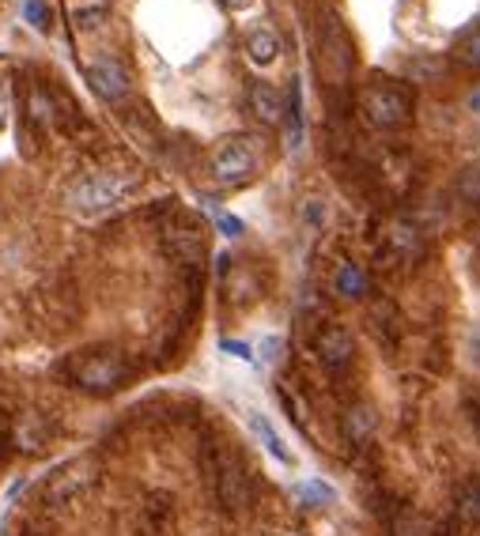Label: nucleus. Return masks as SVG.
Here are the masks:
<instances>
[{"mask_svg": "<svg viewBox=\"0 0 480 536\" xmlns=\"http://www.w3.org/2000/svg\"><path fill=\"white\" fill-rule=\"evenodd\" d=\"M360 110H363V118L378 125V128H397L409 121L413 114V99H409V91H404L401 83H367L360 91Z\"/></svg>", "mask_w": 480, "mask_h": 536, "instance_id": "f03ea898", "label": "nucleus"}, {"mask_svg": "<svg viewBox=\"0 0 480 536\" xmlns=\"http://www.w3.org/2000/svg\"><path fill=\"white\" fill-rule=\"evenodd\" d=\"M394 536H431V529H428V522H423L420 514L401 510V514L394 517Z\"/></svg>", "mask_w": 480, "mask_h": 536, "instance_id": "f3484780", "label": "nucleus"}, {"mask_svg": "<svg viewBox=\"0 0 480 536\" xmlns=\"http://www.w3.org/2000/svg\"><path fill=\"white\" fill-rule=\"evenodd\" d=\"M250 114L262 121V125H280L284 121V99H280V91L269 87V83H250Z\"/></svg>", "mask_w": 480, "mask_h": 536, "instance_id": "1a4fd4ad", "label": "nucleus"}, {"mask_svg": "<svg viewBox=\"0 0 480 536\" xmlns=\"http://www.w3.org/2000/svg\"><path fill=\"white\" fill-rule=\"evenodd\" d=\"M91 484V472H87V465H68V469H61L58 476H53V484H49V498H72L76 491H84Z\"/></svg>", "mask_w": 480, "mask_h": 536, "instance_id": "9b49d317", "label": "nucleus"}, {"mask_svg": "<svg viewBox=\"0 0 480 536\" xmlns=\"http://www.w3.org/2000/svg\"><path fill=\"white\" fill-rule=\"evenodd\" d=\"M344 435H348V442L352 446H360V442H367L375 435V412L371 409H348V416H344Z\"/></svg>", "mask_w": 480, "mask_h": 536, "instance_id": "2eb2a0df", "label": "nucleus"}, {"mask_svg": "<svg viewBox=\"0 0 480 536\" xmlns=\"http://www.w3.org/2000/svg\"><path fill=\"white\" fill-rule=\"evenodd\" d=\"M87 80H91V87H95V95H102L106 102H121L125 95H129V76H125V68L118 65V61H110V57H102V61H95L87 68Z\"/></svg>", "mask_w": 480, "mask_h": 536, "instance_id": "0eeeda50", "label": "nucleus"}, {"mask_svg": "<svg viewBox=\"0 0 480 536\" xmlns=\"http://www.w3.org/2000/svg\"><path fill=\"white\" fill-rule=\"evenodd\" d=\"M253 166H257V147L246 136L224 140L212 152V178L219 186H243V181L253 178Z\"/></svg>", "mask_w": 480, "mask_h": 536, "instance_id": "20e7f679", "label": "nucleus"}, {"mask_svg": "<svg viewBox=\"0 0 480 536\" xmlns=\"http://www.w3.org/2000/svg\"><path fill=\"white\" fill-rule=\"evenodd\" d=\"M280 351H284V340H280V337H265V340H262V359H265V363H280Z\"/></svg>", "mask_w": 480, "mask_h": 536, "instance_id": "5701e85b", "label": "nucleus"}, {"mask_svg": "<svg viewBox=\"0 0 480 536\" xmlns=\"http://www.w3.org/2000/svg\"><path fill=\"white\" fill-rule=\"evenodd\" d=\"M224 351H235L238 359H253V356H250V347H246V344H238V340H224Z\"/></svg>", "mask_w": 480, "mask_h": 536, "instance_id": "b1692460", "label": "nucleus"}, {"mask_svg": "<svg viewBox=\"0 0 480 536\" xmlns=\"http://www.w3.org/2000/svg\"><path fill=\"white\" fill-rule=\"evenodd\" d=\"M386 242H390V250L401 257V261H413V257H420V231H416L413 224H404V219L390 224V234H386Z\"/></svg>", "mask_w": 480, "mask_h": 536, "instance_id": "f8f14e48", "label": "nucleus"}, {"mask_svg": "<svg viewBox=\"0 0 480 536\" xmlns=\"http://www.w3.org/2000/svg\"><path fill=\"white\" fill-rule=\"evenodd\" d=\"M333 287H337V294H344V299H360V294H367V272L360 265H341Z\"/></svg>", "mask_w": 480, "mask_h": 536, "instance_id": "dca6fc26", "label": "nucleus"}, {"mask_svg": "<svg viewBox=\"0 0 480 536\" xmlns=\"http://www.w3.org/2000/svg\"><path fill=\"white\" fill-rule=\"evenodd\" d=\"M133 189V181L121 178V174H110V171H99V174H84L76 186L68 189V208L76 215H102L118 205V200Z\"/></svg>", "mask_w": 480, "mask_h": 536, "instance_id": "f257e3e1", "label": "nucleus"}, {"mask_svg": "<svg viewBox=\"0 0 480 536\" xmlns=\"http://www.w3.org/2000/svg\"><path fill=\"white\" fill-rule=\"evenodd\" d=\"M458 522L461 525H480V476L466 479L458 491Z\"/></svg>", "mask_w": 480, "mask_h": 536, "instance_id": "4468645a", "label": "nucleus"}, {"mask_svg": "<svg viewBox=\"0 0 480 536\" xmlns=\"http://www.w3.org/2000/svg\"><path fill=\"white\" fill-rule=\"evenodd\" d=\"M68 374L87 393H110L125 378V359L118 351H87V356H80L72 363Z\"/></svg>", "mask_w": 480, "mask_h": 536, "instance_id": "7ed1b4c3", "label": "nucleus"}, {"mask_svg": "<svg viewBox=\"0 0 480 536\" xmlns=\"http://www.w3.org/2000/svg\"><path fill=\"white\" fill-rule=\"evenodd\" d=\"M288 536H291V532H288Z\"/></svg>", "mask_w": 480, "mask_h": 536, "instance_id": "c85d7f7f", "label": "nucleus"}, {"mask_svg": "<svg viewBox=\"0 0 480 536\" xmlns=\"http://www.w3.org/2000/svg\"><path fill=\"white\" fill-rule=\"evenodd\" d=\"M209 212L216 215V224H219V231H224V234H231V238H238V234L246 231V227H243V219H235V215H227V212H219V208L212 205V200H209Z\"/></svg>", "mask_w": 480, "mask_h": 536, "instance_id": "aec40b11", "label": "nucleus"}, {"mask_svg": "<svg viewBox=\"0 0 480 536\" xmlns=\"http://www.w3.org/2000/svg\"><path fill=\"white\" fill-rule=\"evenodd\" d=\"M23 15L27 20L39 27V31H46L49 27V12H46V0H23Z\"/></svg>", "mask_w": 480, "mask_h": 536, "instance_id": "6ab92c4d", "label": "nucleus"}, {"mask_svg": "<svg viewBox=\"0 0 480 536\" xmlns=\"http://www.w3.org/2000/svg\"><path fill=\"white\" fill-rule=\"evenodd\" d=\"M4 114H8V95H4V87H0V121H4Z\"/></svg>", "mask_w": 480, "mask_h": 536, "instance_id": "a878e982", "label": "nucleus"}, {"mask_svg": "<svg viewBox=\"0 0 480 536\" xmlns=\"http://www.w3.org/2000/svg\"><path fill=\"white\" fill-rule=\"evenodd\" d=\"M314 347H318V359L329 366V371H344L356 356V337L344 325H325L318 332V340H314Z\"/></svg>", "mask_w": 480, "mask_h": 536, "instance_id": "423d86ee", "label": "nucleus"}, {"mask_svg": "<svg viewBox=\"0 0 480 536\" xmlns=\"http://www.w3.org/2000/svg\"><path fill=\"white\" fill-rule=\"evenodd\" d=\"M219 4H224L227 12H250V8H253V0H219Z\"/></svg>", "mask_w": 480, "mask_h": 536, "instance_id": "393cba45", "label": "nucleus"}, {"mask_svg": "<svg viewBox=\"0 0 480 536\" xmlns=\"http://www.w3.org/2000/svg\"><path fill=\"white\" fill-rule=\"evenodd\" d=\"M476 423H480V412H476Z\"/></svg>", "mask_w": 480, "mask_h": 536, "instance_id": "cd10ccee", "label": "nucleus"}, {"mask_svg": "<svg viewBox=\"0 0 480 536\" xmlns=\"http://www.w3.org/2000/svg\"><path fill=\"white\" fill-rule=\"evenodd\" d=\"M469 106H473V110H480V95H473V99H469Z\"/></svg>", "mask_w": 480, "mask_h": 536, "instance_id": "bb28decb", "label": "nucleus"}, {"mask_svg": "<svg viewBox=\"0 0 480 536\" xmlns=\"http://www.w3.org/2000/svg\"><path fill=\"white\" fill-rule=\"evenodd\" d=\"M322 61L337 72V76H344L348 68H352L356 61V53H352V42L344 39V27L337 20H329L325 23V34H322Z\"/></svg>", "mask_w": 480, "mask_h": 536, "instance_id": "6e6552de", "label": "nucleus"}, {"mask_svg": "<svg viewBox=\"0 0 480 536\" xmlns=\"http://www.w3.org/2000/svg\"><path fill=\"white\" fill-rule=\"evenodd\" d=\"M246 57H250L253 65L269 68L276 57H280V42H276V34H272V31H253L250 39H246Z\"/></svg>", "mask_w": 480, "mask_h": 536, "instance_id": "ddd939ff", "label": "nucleus"}, {"mask_svg": "<svg viewBox=\"0 0 480 536\" xmlns=\"http://www.w3.org/2000/svg\"><path fill=\"white\" fill-rule=\"evenodd\" d=\"M246 423H250V431L262 438V446H265L276 461H280V465H291V450L284 446V438H280V431H276L272 423H269V416H262V412H246Z\"/></svg>", "mask_w": 480, "mask_h": 536, "instance_id": "9d476101", "label": "nucleus"}, {"mask_svg": "<svg viewBox=\"0 0 480 536\" xmlns=\"http://www.w3.org/2000/svg\"><path fill=\"white\" fill-rule=\"evenodd\" d=\"M461 197L480 200V166H476V171H466V174H461Z\"/></svg>", "mask_w": 480, "mask_h": 536, "instance_id": "4be33fe9", "label": "nucleus"}, {"mask_svg": "<svg viewBox=\"0 0 480 536\" xmlns=\"http://www.w3.org/2000/svg\"><path fill=\"white\" fill-rule=\"evenodd\" d=\"M31 118L39 121V125H49V121H53V106H49V99L42 95V91H34V95H31Z\"/></svg>", "mask_w": 480, "mask_h": 536, "instance_id": "412c9836", "label": "nucleus"}, {"mask_svg": "<svg viewBox=\"0 0 480 536\" xmlns=\"http://www.w3.org/2000/svg\"><path fill=\"white\" fill-rule=\"evenodd\" d=\"M212 488H216V498L227 510H246L250 479H246V469L238 465L235 453H216L212 457Z\"/></svg>", "mask_w": 480, "mask_h": 536, "instance_id": "39448f33", "label": "nucleus"}, {"mask_svg": "<svg viewBox=\"0 0 480 536\" xmlns=\"http://www.w3.org/2000/svg\"><path fill=\"white\" fill-rule=\"evenodd\" d=\"M458 61L461 65H469V68H480V31H473V34H466V39L458 42Z\"/></svg>", "mask_w": 480, "mask_h": 536, "instance_id": "a211bd4d", "label": "nucleus"}]
</instances>
